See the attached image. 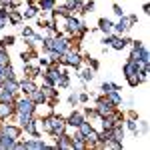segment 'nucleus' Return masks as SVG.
<instances>
[{
  "instance_id": "obj_1",
  "label": "nucleus",
  "mask_w": 150,
  "mask_h": 150,
  "mask_svg": "<svg viewBox=\"0 0 150 150\" xmlns=\"http://www.w3.org/2000/svg\"><path fill=\"white\" fill-rule=\"evenodd\" d=\"M44 128H46L50 134H62L64 130H66V120H62V118H56V116H48L46 120H44Z\"/></svg>"
},
{
  "instance_id": "obj_2",
  "label": "nucleus",
  "mask_w": 150,
  "mask_h": 150,
  "mask_svg": "<svg viewBox=\"0 0 150 150\" xmlns=\"http://www.w3.org/2000/svg\"><path fill=\"white\" fill-rule=\"evenodd\" d=\"M36 110V104L30 100V96H24V98H20L18 102H14V112L16 114H28L32 116Z\"/></svg>"
},
{
  "instance_id": "obj_3",
  "label": "nucleus",
  "mask_w": 150,
  "mask_h": 150,
  "mask_svg": "<svg viewBox=\"0 0 150 150\" xmlns=\"http://www.w3.org/2000/svg\"><path fill=\"white\" fill-rule=\"evenodd\" d=\"M68 48H70V44H68V40H66V38H62V36H52V42H50V52L54 50V52H58V54H64Z\"/></svg>"
},
{
  "instance_id": "obj_4",
  "label": "nucleus",
  "mask_w": 150,
  "mask_h": 150,
  "mask_svg": "<svg viewBox=\"0 0 150 150\" xmlns=\"http://www.w3.org/2000/svg\"><path fill=\"white\" fill-rule=\"evenodd\" d=\"M96 114L104 118V116H110L114 112V104H110L108 100H104V98H98V104H96V110H94Z\"/></svg>"
},
{
  "instance_id": "obj_5",
  "label": "nucleus",
  "mask_w": 150,
  "mask_h": 150,
  "mask_svg": "<svg viewBox=\"0 0 150 150\" xmlns=\"http://www.w3.org/2000/svg\"><path fill=\"white\" fill-rule=\"evenodd\" d=\"M60 62H64V64H68V66H74V68H78L82 62V58L78 52H72V50H66L64 54H62V58H60Z\"/></svg>"
},
{
  "instance_id": "obj_6",
  "label": "nucleus",
  "mask_w": 150,
  "mask_h": 150,
  "mask_svg": "<svg viewBox=\"0 0 150 150\" xmlns=\"http://www.w3.org/2000/svg\"><path fill=\"white\" fill-rule=\"evenodd\" d=\"M130 28H132V22H130V18L122 14V16H120V20H118V22L114 24L112 32H116V34H120V36H122V34H126Z\"/></svg>"
},
{
  "instance_id": "obj_7",
  "label": "nucleus",
  "mask_w": 150,
  "mask_h": 150,
  "mask_svg": "<svg viewBox=\"0 0 150 150\" xmlns=\"http://www.w3.org/2000/svg\"><path fill=\"white\" fill-rule=\"evenodd\" d=\"M18 90H20L24 96H30V94L36 90V84L32 80H22V82H18Z\"/></svg>"
},
{
  "instance_id": "obj_8",
  "label": "nucleus",
  "mask_w": 150,
  "mask_h": 150,
  "mask_svg": "<svg viewBox=\"0 0 150 150\" xmlns=\"http://www.w3.org/2000/svg\"><path fill=\"white\" fill-rule=\"evenodd\" d=\"M20 132H22V128L20 126H2V134L4 136H10V138H20Z\"/></svg>"
},
{
  "instance_id": "obj_9",
  "label": "nucleus",
  "mask_w": 150,
  "mask_h": 150,
  "mask_svg": "<svg viewBox=\"0 0 150 150\" xmlns=\"http://www.w3.org/2000/svg\"><path fill=\"white\" fill-rule=\"evenodd\" d=\"M10 78H14V68H12L10 64H4V66H0V82L10 80Z\"/></svg>"
},
{
  "instance_id": "obj_10",
  "label": "nucleus",
  "mask_w": 150,
  "mask_h": 150,
  "mask_svg": "<svg viewBox=\"0 0 150 150\" xmlns=\"http://www.w3.org/2000/svg\"><path fill=\"white\" fill-rule=\"evenodd\" d=\"M12 112H14V104L12 102H0V120L8 118Z\"/></svg>"
},
{
  "instance_id": "obj_11",
  "label": "nucleus",
  "mask_w": 150,
  "mask_h": 150,
  "mask_svg": "<svg viewBox=\"0 0 150 150\" xmlns=\"http://www.w3.org/2000/svg\"><path fill=\"white\" fill-rule=\"evenodd\" d=\"M56 146L58 148H72V142H70L68 134H56Z\"/></svg>"
},
{
  "instance_id": "obj_12",
  "label": "nucleus",
  "mask_w": 150,
  "mask_h": 150,
  "mask_svg": "<svg viewBox=\"0 0 150 150\" xmlns=\"http://www.w3.org/2000/svg\"><path fill=\"white\" fill-rule=\"evenodd\" d=\"M128 42V38H122V36H112V40H110V46L114 48V50H122V48L126 46Z\"/></svg>"
},
{
  "instance_id": "obj_13",
  "label": "nucleus",
  "mask_w": 150,
  "mask_h": 150,
  "mask_svg": "<svg viewBox=\"0 0 150 150\" xmlns=\"http://www.w3.org/2000/svg\"><path fill=\"white\" fill-rule=\"evenodd\" d=\"M82 120H84V116H82L80 112H72V114L66 118V126H74V128H76Z\"/></svg>"
},
{
  "instance_id": "obj_14",
  "label": "nucleus",
  "mask_w": 150,
  "mask_h": 150,
  "mask_svg": "<svg viewBox=\"0 0 150 150\" xmlns=\"http://www.w3.org/2000/svg\"><path fill=\"white\" fill-rule=\"evenodd\" d=\"M24 148H46V142L40 140L38 136H34L32 140H26L24 142Z\"/></svg>"
},
{
  "instance_id": "obj_15",
  "label": "nucleus",
  "mask_w": 150,
  "mask_h": 150,
  "mask_svg": "<svg viewBox=\"0 0 150 150\" xmlns=\"http://www.w3.org/2000/svg\"><path fill=\"white\" fill-rule=\"evenodd\" d=\"M98 26H100V30H102L104 34H112V28H114V24L110 22L108 18H100V20H98Z\"/></svg>"
},
{
  "instance_id": "obj_16",
  "label": "nucleus",
  "mask_w": 150,
  "mask_h": 150,
  "mask_svg": "<svg viewBox=\"0 0 150 150\" xmlns=\"http://www.w3.org/2000/svg\"><path fill=\"white\" fill-rule=\"evenodd\" d=\"M2 84V88H6L8 92H12V94H16L18 92V82L14 80V78H10V80H4V82H0Z\"/></svg>"
},
{
  "instance_id": "obj_17",
  "label": "nucleus",
  "mask_w": 150,
  "mask_h": 150,
  "mask_svg": "<svg viewBox=\"0 0 150 150\" xmlns=\"http://www.w3.org/2000/svg\"><path fill=\"white\" fill-rule=\"evenodd\" d=\"M30 100H32L34 104H44V102H46V96H44L42 90H38V88H36L34 92L30 94Z\"/></svg>"
},
{
  "instance_id": "obj_18",
  "label": "nucleus",
  "mask_w": 150,
  "mask_h": 150,
  "mask_svg": "<svg viewBox=\"0 0 150 150\" xmlns=\"http://www.w3.org/2000/svg\"><path fill=\"white\" fill-rule=\"evenodd\" d=\"M106 100H108L110 104H114V106H116V104H120V102H122V98H120L118 90H112V92H108V94H106Z\"/></svg>"
},
{
  "instance_id": "obj_19",
  "label": "nucleus",
  "mask_w": 150,
  "mask_h": 150,
  "mask_svg": "<svg viewBox=\"0 0 150 150\" xmlns=\"http://www.w3.org/2000/svg\"><path fill=\"white\" fill-rule=\"evenodd\" d=\"M14 142H16L14 138L2 134V136H0V148H14Z\"/></svg>"
},
{
  "instance_id": "obj_20",
  "label": "nucleus",
  "mask_w": 150,
  "mask_h": 150,
  "mask_svg": "<svg viewBox=\"0 0 150 150\" xmlns=\"http://www.w3.org/2000/svg\"><path fill=\"white\" fill-rule=\"evenodd\" d=\"M100 90H102V94H108V92H112V90H120L116 84H112V82H104L102 86H100Z\"/></svg>"
},
{
  "instance_id": "obj_21",
  "label": "nucleus",
  "mask_w": 150,
  "mask_h": 150,
  "mask_svg": "<svg viewBox=\"0 0 150 150\" xmlns=\"http://www.w3.org/2000/svg\"><path fill=\"white\" fill-rule=\"evenodd\" d=\"M20 20H22V16H20V14H18L16 10H10V12H8V22H12V24H18Z\"/></svg>"
},
{
  "instance_id": "obj_22",
  "label": "nucleus",
  "mask_w": 150,
  "mask_h": 150,
  "mask_svg": "<svg viewBox=\"0 0 150 150\" xmlns=\"http://www.w3.org/2000/svg\"><path fill=\"white\" fill-rule=\"evenodd\" d=\"M36 14H38V8H34L32 4H28V8L24 10V18H34Z\"/></svg>"
},
{
  "instance_id": "obj_23",
  "label": "nucleus",
  "mask_w": 150,
  "mask_h": 150,
  "mask_svg": "<svg viewBox=\"0 0 150 150\" xmlns=\"http://www.w3.org/2000/svg\"><path fill=\"white\" fill-rule=\"evenodd\" d=\"M92 76H94V70H92V68H88V70H82V72H80V78H82L84 82L92 80Z\"/></svg>"
},
{
  "instance_id": "obj_24",
  "label": "nucleus",
  "mask_w": 150,
  "mask_h": 150,
  "mask_svg": "<svg viewBox=\"0 0 150 150\" xmlns=\"http://www.w3.org/2000/svg\"><path fill=\"white\" fill-rule=\"evenodd\" d=\"M40 8L42 10H52L54 8V0H40Z\"/></svg>"
},
{
  "instance_id": "obj_25",
  "label": "nucleus",
  "mask_w": 150,
  "mask_h": 150,
  "mask_svg": "<svg viewBox=\"0 0 150 150\" xmlns=\"http://www.w3.org/2000/svg\"><path fill=\"white\" fill-rule=\"evenodd\" d=\"M126 126H128V130H130V132L138 134V124H136V120H134V118H130V120H128V122H126Z\"/></svg>"
},
{
  "instance_id": "obj_26",
  "label": "nucleus",
  "mask_w": 150,
  "mask_h": 150,
  "mask_svg": "<svg viewBox=\"0 0 150 150\" xmlns=\"http://www.w3.org/2000/svg\"><path fill=\"white\" fill-rule=\"evenodd\" d=\"M4 64H10V58H8V54L2 50V52H0V66H4Z\"/></svg>"
},
{
  "instance_id": "obj_27",
  "label": "nucleus",
  "mask_w": 150,
  "mask_h": 150,
  "mask_svg": "<svg viewBox=\"0 0 150 150\" xmlns=\"http://www.w3.org/2000/svg\"><path fill=\"white\" fill-rule=\"evenodd\" d=\"M32 34H34V32H32V28H28V26H26V28H22V36L26 38V40H30V38H32Z\"/></svg>"
},
{
  "instance_id": "obj_28",
  "label": "nucleus",
  "mask_w": 150,
  "mask_h": 150,
  "mask_svg": "<svg viewBox=\"0 0 150 150\" xmlns=\"http://www.w3.org/2000/svg\"><path fill=\"white\" fill-rule=\"evenodd\" d=\"M14 42H16V38H14V36H6V38L2 40V44H4V46H12Z\"/></svg>"
},
{
  "instance_id": "obj_29",
  "label": "nucleus",
  "mask_w": 150,
  "mask_h": 150,
  "mask_svg": "<svg viewBox=\"0 0 150 150\" xmlns=\"http://www.w3.org/2000/svg\"><path fill=\"white\" fill-rule=\"evenodd\" d=\"M78 102H80V100H78V94H70V96H68V104H72V106H76Z\"/></svg>"
},
{
  "instance_id": "obj_30",
  "label": "nucleus",
  "mask_w": 150,
  "mask_h": 150,
  "mask_svg": "<svg viewBox=\"0 0 150 150\" xmlns=\"http://www.w3.org/2000/svg\"><path fill=\"white\" fill-rule=\"evenodd\" d=\"M112 10H114V14H116V16H122V14H124V12H122V8H120L118 4H114V8H112Z\"/></svg>"
},
{
  "instance_id": "obj_31",
  "label": "nucleus",
  "mask_w": 150,
  "mask_h": 150,
  "mask_svg": "<svg viewBox=\"0 0 150 150\" xmlns=\"http://www.w3.org/2000/svg\"><path fill=\"white\" fill-rule=\"evenodd\" d=\"M6 24H8V18H0V30L6 28Z\"/></svg>"
},
{
  "instance_id": "obj_32",
  "label": "nucleus",
  "mask_w": 150,
  "mask_h": 150,
  "mask_svg": "<svg viewBox=\"0 0 150 150\" xmlns=\"http://www.w3.org/2000/svg\"><path fill=\"white\" fill-rule=\"evenodd\" d=\"M78 100H80V102H86V100H88V94H86V92H82L80 96H78Z\"/></svg>"
},
{
  "instance_id": "obj_33",
  "label": "nucleus",
  "mask_w": 150,
  "mask_h": 150,
  "mask_svg": "<svg viewBox=\"0 0 150 150\" xmlns=\"http://www.w3.org/2000/svg\"><path fill=\"white\" fill-rule=\"evenodd\" d=\"M48 62H50L48 58H40V66H48Z\"/></svg>"
},
{
  "instance_id": "obj_34",
  "label": "nucleus",
  "mask_w": 150,
  "mask_h": 150,
  "mask_svg": "<svg viewBox=\"0 0 150 150\" xmlns=\"http://www.w3.org/2000/svg\"><path fill=\"white\" fill-rule=\"evenodd\" d=\"M2 50H4V44H0V52H2Z\"/></svg>"
}]
</instances>
